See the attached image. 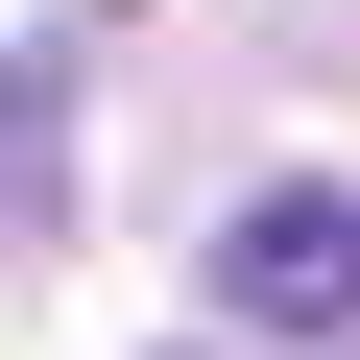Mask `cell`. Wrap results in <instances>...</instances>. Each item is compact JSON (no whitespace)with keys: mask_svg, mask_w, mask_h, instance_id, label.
<instances>
[{"mask_svg":"<svg viewBox=\"0 0 360 360\" xmlns=\"http://www.w3.org/2000/svg\"><path fill=\"white\" fill-rule=\"evenodd\" d=\"M217 312L240 336H360V193L336 168H264V193L217 217Z\"/></svg>","mask_w":360,"mask_h":360,"instance_id":"1","label":"cell"}]
</instances>
